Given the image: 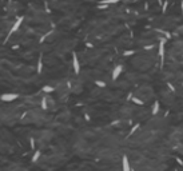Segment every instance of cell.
Instances as JSON below:
<instances>
[{"mask_svg":"<svg viewBox=\"0 0 183 171\" xmlns=\"http://www.w3.org/2000/svg\"><path fill=\"white\" fill-rule=\"evenodd\" d=\"M19 95L17 94H12V92H9V94H3L2 96H0V100L2 102H13V100H16Z\"/></svg>","mask_w":183,"mask_h":171,"instance_id":"cell-3","label":"cell"},{"mask_svg":"<svg viewBox=\"0 0 183 171\" xmlns=\"http://www.w3.org/2000/svg\"><path fill=\"white\" fill-rule=\"evenodd\" d=\"M54 90H55V88L52 87V86H44V87H43V91H44V92H47V94L52 92Z\"/></svg>","mask_w":183,"mask_h":171,"instance_id":"cell-11","label":"cell"},{"mask_svg":"<svg viewBox=\"0 0 183 171\" xmlns=\"http://www.w3.org/2000/svg\"><path fill=\"white\" fill-rule=\"evenodd\" d=\"M40 158V151L37 150V151H35V154H34V156H32V162H37V159Z\"/></svg>","mask_w":183,"mask_h":171,"instance_id":"cell-12","label":"cell"},{"mask_svg":"<svg viewBox=\"0 0 183 171\" xmlns=\"http://www.w3.org/2000/svg\"><path fill=\"white\" fill-rule=\"evenodd\" d=\"M72 67H74V71L76 74H79L80 72V63H79V59H78V55L75 54H72Z\"/></svg>","mask_w":183,"mask_h":171,"instance_id":"cell-4","label":"cell"},{"mask_svg":"<svg viewBox=\"0 0 183 171\" xmlns=\"http://www.w3.org/2000/svg\"><path fill=\"white\" fill-rule=\"evenodd\" d=\"M118 2H119V0H102L100 4H102V6H110V4H115Z\"/></svg>","mask_w":183,"mask_h":171,"instance_id":"cell-9","label":"cell"},{"mask_svg":"<svg viewBox=\"0 0 183 171\" xmlns=\"http://www.w3.org/2000/svg\"><path fill=\"white\" fill-rule=\"evenodd\" d=\"M95 84L98 86V87H100V88H104V87H106V83L102 82V80H95Z\"/></svg>","mask_w":183,"mask_h":171,"instance_id":"cell-14","label":"cell"},{"mask_svg":"<svg viewBox=\"0 0 183 171\" xmlns=\"http://www.w3.org/2000/svg\"><path fill=\"white\" fill-rule=\"evenodd\" d=\"M30 142H31V147H32V148H34V147H35V142H34V139H32V138H31V139H30Z\"/></svg>","mask_w":183,"mask_h":171,"instance_id":"cell-17","label":"cell"},{"mask_svg":"<svg viewBox=\"0 0 183 171\" xmlns=\"http://www.w3.org/2000/svg\"><path fill=\"white\" fill-rule=\"evenodd\" d=\"M131 171H134V170H131Z\"/></svg>","mask_w":183,"mask_h":171,"instance_id":"cell-20","label":"cell"},{"mask_svg":"<svg viewBox=\"0 0 183 171\" xmlns=\"http://www.w3.org/2000/svg\"><path fill=\"white\" fill-rule=\"evenodd\" d=\"M122 71H123V66H122V64L115 66V68L112 70V80H116V79H118V78L120 76Z\"/></svg>","mask_w":183,"mask_h":171,"instance_id":"cell-5","label":"cell"},{"mask_svg":"<svg viewBox=\"0 0 183 171\" xmlns=\"http://www.w3.org/2000/svg\"><path fill=\"white\" fill-rule=\"evenodd\" d=\"M151 112H152V115H156V114L159 112V102H154L152 104V108H151Z\"/></svg>","mask_w":183,"mask_h":171,"instance_id":"cell-6","label":"cell"},{"mask_svg":"<svg viewBox=\"0 0 183 171\" xmlns=\"http://www.w3.org/2000/svg\"><path fill=\"white\" fill-rule=\"evenodd\" d=\"M40 107H41V110H47V98L44 96L43 99H41V102H40Z\"/></svg>","mask_w":183,"mask_h":171,"instance_id":"cell-10","label":"cell"},{"mask_svg":"<svg viewBox=\"0 0 183 171\" xmlns=\"http://www.w3.org/2000/svg\"><path fill=\"white\" fill-rule=\"evenodd\" d=\"M162 34H165V36H166V39H170V37H171V35H170V34H168V32H167V31H162Z\"/></svg>","mask_w":183,"mask_h":171,"instance_id":"cell-16","label":"cell"},{"mask_svg":"<svg viewBox=\"0 0 183 171\" xmlns=\"http://www.w3.org/2000/svg\"><path fill=\"white\" fill-rule=\"evenodd\" d=\"M166 41L167 39H161V41H159V58H161L162 60V66H163V61H165V46H166Z\"/></svg>","mask_w":183,"mask_h":171,"instance_id":"cell-2","label":"cell"},{"mask_svg":"<svg viewBox=\"0 0 183 171\" xmlns=\"http://www.w3.org/2000/svg\"><path fill=\"white\" fill-rule=\"evenodd\" d=\"M128 99H130V100H132L134 103L139 104V106H143V104H144V102H143V100H140V99H138L136 96H130Z\"/></svg>","mask_w":183,"mask_h":171,"instance_id":"cell-8","label":"cell"},{"mask_svg":"<svg viewBox=\"0 0 183 171\" xmlns=\"http://www.w3.org/2000/svg\"><path fill=\"white\" fill-rule=\"evenodd\" d=\"M138 128H139V124H135V126H134L132 128H131V131H130V134H128V135H132V134H134V132H135V131H136V130H138Z\"/></svg>","mask_w":183,"mask_h":171,"instance_id":"cell-15","label":"cell"},{"mask_svg":"<svg viewBox=\"0 0 183 171\" xmlns=\"http://www.w3.org/2000/svg\"><path fill=\"white\" fill-rule=\"evenodd\" d=\"M180 8H182V16H183V0L180 2Z\"/></svg>","mask_w":183,"mask_h":171,"instance_id":"cell-19","label":"cell"},{"mask_svg":"<svg viewBox=\"0 0 183 171\" xmlns=\"http://www.w3.org/2000/svg\"><path fill=\"white\" fill-rule=\"evenodd\" d=\"M132 54H134L132 51H126V52H124V55H132Z\"/></svg>","mask_w":183,"mask_h":171,"instance_id":"cell-18","label":"cell"},{"mask_svg":"<svg viewBox=\"0 0 183 171\" xmlns=\"http://www.w3.org/2000/svg\"><path fill=\"white\" fill-rule=\"evenodd\" d=\"M36 71H37V74H41V71H43V60H41V58H39V60H37Z\"/></svg>","mask_w":183,"mask_h":171,"instance_id":"cell-7","label":"cell"},{"mask_svg":"<svg viewBox=\"0 0 183 171\" xmlns=\"http://www.w3.org/2000/svg\"><path fill=\"white\" fill-rule=\"evenodd\" d=\"M23 20H24V17H23V16H19V17L16 19V22L13 23V26L11 27V30H9V34L7 35V39H8V37L11 36V35H13V34H15V32L19 30V28H20L21 23H23Z\"/></svg>","mask_w":183,"mask_h":171,"instance_id":"cell-1","label":"cell"},{"mask_svg":"<svg viewBox=\"0 0 183 171\" xmlns=\"http://www.w3.org/2000/svg\"><path fill=\"white\" fill-rule=\"evenodd\" d=\"M168 4H170V3H168V0H166V2L163 3V6H162V12H163V13H166V12H167Z\"/></svg>","mask_w":183,"mask_h":171,"instance_id":"cell-13","label":"cell"}]
</instances>
